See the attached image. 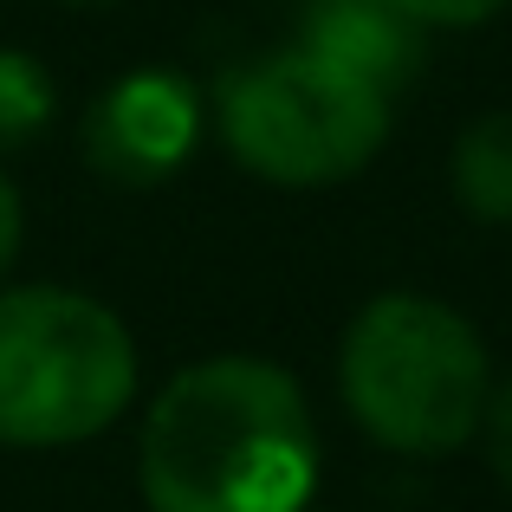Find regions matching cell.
<instances>
[{
    "label": "cell",
    "instance_id": "obj_1",
    "mask_svg": "<svg viewBox=\"0 0 512 512\" xmlns=\"http://www.w3.org/2000/svg\"><path fill=\"white\" fill-rule=\"evenodd\" d=\"M150 512H305L318 435L299 383L266 357H208L169 376L137 441Z\"/></svg>",
    "mask_w": 512,
    "mask_h": 512
},
{
    "label": "cell",
    "instance_id": "obj_2",
    "mask_svg": "<svg viewBox=\"0 0 512 512\" xmlns=\"http://www.w3.org/2000/svg\"><path fill=\"white\" fill-rule=\"evenodd\" d=\"M344 402L396 454H448L487 415V350L454 305L383 292L344 331Z\"/></svg>",
    "mask_w": 512,
    "mask_h": 512
},
{
    "label": "cell",
    "instance_id": "obj_3",
    "mask_svg": "<svg viewBox=\"0 0 512 512\" xmlns=\"http://www.w3.org/2000/svg\"><path fill=\"white\" fill-rule=\"evenodd\" d=\"M137 350L111 305L59 286L0 292V441L65 448L124 415Z\"/></svg>",
    "mask_w": 512,
    "mask_h": 512
},
{
    "label": "cell",
    "instance_id": "obj_4",
    "mask_svg": "<svg viewBox=\"0 0 512 512\" xmlns=\"http://www.w3.org/2000/svg\"><path fill=\"white\" fill-rule=\"evenodd\" d=\"M214 117L234 163L279 188L344 182L389 137V98L305 59L299 46L234 65L214 91Z\"/></svg>",
    "mask_w": 512,
    "mask_h": 512
},
{
    "label": "cell",
    "instance_id": "obj_5",
    "mask_svg": "<svg viewBox=\"0 0 512 512\" xmlns=\"http://www.w3.org/2000/svg\"><path fill=\"white\" fill-rule=\"evenodd\" d=\"M201 137V98L182 72H130L85 111V163L104 182L156 188L188 163Z\"/></svg>",
    "mask_w": 512,
    "mask_h": 512
},
{
    "label": "cell",
    "instance_id": "obj_6",
    "mask_svg": "<svg viewBox=\"0 0 512 512\" xmlns=\"http://www.w3.org/2000/svg\"><path fill=\"white\" fill-rule=\"evenodd\" d=\"M299 52L344 78H357L376 98H389V91L422 78L428 26H415L389 0H312L299 20Z\"/></svg>",
    "mask_w": 512,
    "mask_h": 512
},
{
    "label": "cell",
    "instance_id": "obj_7",
    "mask_svg": "<svg viewBox=\"0 0 512 512\" xmlns=\"http://www.w3.org/2000/svg\"><path fill=\"white\" fill-rule=\"evenodd\" d=\"M454 195L474 221L512 227V111H487L461 130L454 143Z\"/></svg>",
    "mask_w": 512,
    "mask_h": 512
},
{
    "label": "cell",
    "instance_id": "obj_8",
    "mask_svg": "<svg viewBox=\"0 0 512 512\" xmlns=\"http://www.w3.org/2000/svg\"><path fill=\"white\" fill-rule=\"evenodd\" d=\"M52 104H59V91H52L46 65L13 52V46H0V150L33 143L39 130L52 124Z\"/></svg>",
    "mask_w": 512,
    "mask_h": 512
},
{
    "label": "cell",
    "instance_id": "obj_9",
    "mask_svg": "<svg viewBox=\"0 0 512 512\" xmlns=\"http://www.w3.org/2000/svg\"><path fill=\"white\" fill-rule=\"evenodd\" d=\"M389 7H402L415 26H480V20H493L506 0H389Z\"/></svg>",
    "mask_w": 512,
    "mask_h": 512
},
{
    "label": "cell",
    "instance_id": "obj_10",
    "mask_svg": "<svg viewBox=\"0 0 512 512\" xmlns=\"http://www.w3.org/2000/svg\"><path fill=\"white\" fill-rule=\"evenodd\" d=\"M480 428H487V461H493V474L512 487V376H506L500 396H487V415H480Z\"/></svg>",
    "mask_w": 512,
    "mask_h": 512
},
{
    "label": "cell",
    "instance_id": "obj_11",
    "mask_svg": "<svg viewBox=\"0 0 512 512\" xmlns=\"http://www.w3.org/2000/svg\"><path fill=\"white\" fill-rule=\"evenodd\" d=\"M13 253H20V195H13V182L0 175V273L13 266Z\"/></svg>",
    "mask_w": 512,
    "mask_h": 512
},
{
    "label": "cell",
    "instance_id": "obj_12",
    "mask_svg": "<svg viewBox=\"0 0 512 512\" xmlns=\"http://www.w3.org/2000/svg\"><path fill=\"white\" fill-rule=\"evenodd\" d=\"M59 7H111V0H59Z\"/></svg>",
    "mask_w": 512,
    "mask_h": 512
}]
</instances>
